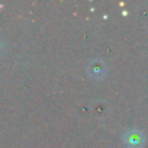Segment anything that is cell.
Here are the masks:
<instances>
[{"label": "cell", "mask_w": 148, "mask_h": 148, "mask_svg": "<svg viewBox=\"0 0 148 148\" xmlns=\"http://www.w3.org/2000/svg\"><path fill=\"white\" fill-rule=\"evenodd\" d=\"M87 74L95 81H101L107 75V65L103 60H91L86 66Z\"/></svg>", "instance_id": "6da1fadb"}, {"label": "cell", "mask_w": 148, "mask_h": 148, "mask_svg": "<svg viewBox=\"0 0 148 148\" xmlns=\"http://www.w3.org/2000/svg\"><path fill=\"white\" fill-rule=\"evenodd\" d=\"M123 140L127 148H142L144 144V135L139 130L133 129L125 134Z\"/></svg>", "instance_id": "7a4b0ae2"}]
</instances>
